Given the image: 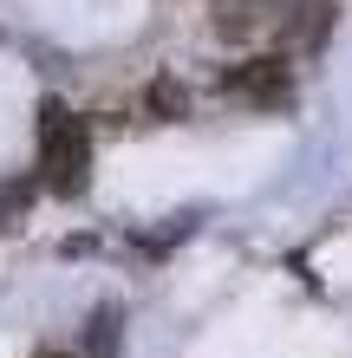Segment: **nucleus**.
<instances>
[{
    "label": "nucleus",
    "instance_id": "423d86ee",
    "mask_svg": "<svg viewBox=\"0 0 352 358\" xmlns=\"http://www.w3.org/2000/svg\"><path fill=\"white\" fill-rule=\"evenodd\" d=\"M150 111L157 117H190V92H183L176 78H157L150 85Z\"/></svg>",
    "mask_w": 352,
    "mask_h": 358
},
{
    "label": "nucleus",
    "instance_id": "7ed1b4c3",
    "mask_svg": "<svg viewBox=\"0 0 352 358\" xmlns=\"http://www.w3.org/2000/svg\"><path fill=\"white\" fill-rule=\"evenodd\" d=\"M216 20V39L229 46H255V39H281V20H287V0H216L209 7Z\"/></svg>",
    "mask_w": 352,
    "mask_h": 358
},
{
    "label": "nucleus",
    "instance_id": "0eeeda50",
    "mask_svg": "<svg viewBox=\"0 0 352 358\" xmlns=\"http://www.w3.org/2000/svg\"><path fill=\"white\" fill-rule=\"evenodd\" d=\"M46 358H66V352H46Z\"/></svg>",
    "mask_w": 352,
    "mask_h": 358
},
{
    "label": "nucleus",
    "instance_id": "39448f33",
    "mask_svg": "<svg viewBox=\"0 0 352 358\" xmlns=\"http://www.w3.org/2000/svg\"><path fill=\"white\" fill-rule=\"evenodd\" d=\"M118 339H124V313L118 306H98L92 326H85V358H118Z\"/></svg>",
    "mask_w": 352,
    "mask_h": 358
},
{
    "label": "nucleus",
    "instance_id": "f257e3e1",
    "mask_svg": "<svg viewBox=\"0 0 352 358\" xmlns=\"http://www.w3.org/2000/svg\"><path fill=\"white\" fill-rule=\"evenodd\" d=\"M39 176H46L52 196H85L92 182V131L59 98L39 104Z\"/></svg>",
    "mask_w": 352,
    "mask_h": 358
},
{
    "label": "nucleus",
    "instance_id": "f03ea898",
    "mask_svg": "<svg viewBox=\"0 0 352 358\" xmlns=\"http://www.w3.org/2000/svg\"><path fill=\"white\" fill-rule=\"evenodd\" d=\"M222 92L241 98V104H255V111H287V104H294V66H287L281 52L248 59V66H229Z\"/></svg>",
    "mask_w": 352,
    "mask_h": 358
},
{
    "label": "nucleus",
    "instance_id": "20e7f679",
    "mask_svg": "<svg viewBox=\"0 0 352 358\" xmlns=\"http://www.w3.org/2000/svg\"><path fill=\"white\" fill-rule=\"evenodd\" d=\"M326 33H333V7H326V0H300V7H287V20H281V46L287 52H320Z\"/></svg>",
    "mask_w": 352,
    "mask_h": 358
}]
</instances>
